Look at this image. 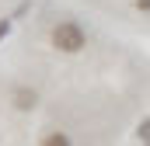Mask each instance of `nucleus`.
<instances>
[{
	"instance_id": "obj_3",
	"label": "nucleus",
	"mask_w": 150,
	"mask_h": 146,
	"mask_svg": "<svg viewBox=\"0 0 150 146\" xmlns=\"http://www.w3.org/2000/svg\"><path fill=\"white\" fill-rule=\"evenodd\" d=\"M38 146H74V139H70L67 129H49V132L38 139Z\"/></svg>"
},
{
	"instance_id": "obj_1",
	"label": "nucleus",
	"mask_w": 150,
	"mask_h": 146,
	"mask_svg": "<svg viewBox=\"0 0 150 146\" xmlns=\"http://www.w3.org/2000/svg\"><path fill=\"white\" fill-rule=\"evenodd\" d=\"M84 45H87V35H84V28H80L77 21H59V25L52 28V49H56V52L74 56Z\"/></svg>"
},
{
	"instance_id": "obj_5",
	"label": "nucleus",
	"mask_w": 150,
	"mask_h": 146,
	"mask_svg": "<svg viewBox=\"0 0 150 146\" xmlns=\"http://www.w3.org/2000/svg\"><path fill=\"white\" fill-rule=\"evenodd\" d=\"M11 35V18H4V21H0V38H7Z\"/></svg>"
},
{
	"instance_id": "obj_6",
	"label": "nucleus",
	"mask_w": 150,
	"mask_h": 146,
	"mask_svg": "<svg viewBox=\"0 0 150 146\" xmlns=\"http://www.w3.org/2000/svg\"><path fill=\"white\" fill-rule=\"evenodd\" d=\"M133 4H136L140 11H150V0H133Z\"/></svg>"
},
{
	"instance_id": "obj_2",
	"label": "nucleus",
	"mask_w": 150,
	"mask_h": 146,
	"mask_svg": "<svg viewBox=\"0 0 150 146\" xmlns=\"http://www.w3.org/2000/svg\"><path fill=\"white\" fill-rule=\"evenodd\" d=\"M11 105H14L18 111H35L38 91L35 87H14V91H11Z\"/></svg>"
},
{
	"instance_id": "obj_4",
	"label": "nucleus",
	"mask_w": 150,
	"mask_h": 146,
	"mask_svg": "<svg viewBox=\"0 0 150 146\" xmlns=\"http://www.w3.org/2000/svg\"><path fill=\"white\" fill-rule=\"evenodd\" d=\"M136 139H140L143 146H150V115L140 118V125H136Z\"/></svg>"
}]
</instances>
